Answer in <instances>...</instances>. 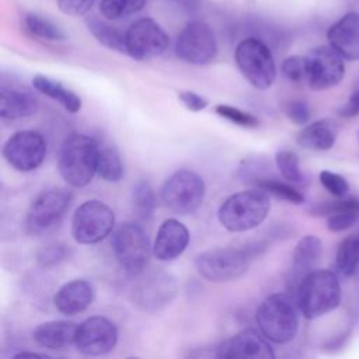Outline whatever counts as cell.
<instances>
[{
    "mask_svg": "<svg viewBox=\"0 0 359 359\" xmlns=\"http://www.w3.org/2000/svg\"><path fill=\"white\" fill-rule=\"evenodd\" d=\"M95 0H57L59 10L67 15H84L90 11Z\"/></svg>",
    "mask_w": 359,
    "mask_h": 359,
    "instance_id": "cell-40",
    "label": "cell"
},
{
    "mask_svg": "<svg viewBox=\"0 0 359 359\" xmlns=\"http://www.w3.org/2000/svg\"><path fill=\"white\" fill-rule=\"evenodd\" d=\"M338 136L337 125L330 119H320L306 125L297 135V143L303 149L324 151L330 150Z\"/></svg>",
    "mask_w": 359,
    "mask_h": 359,
    "instance_id": "cell-25",
    "label": "cell"
},
{
    "mask_svg": "<svg viewBox=\"0 0 359 359\" xmlns=\"http://www.w3.org/2000/svg\"><path fill=\"white\" fill-rule=\"evenodd\" d=\"M97 174L107 182H118L123 177V164L115 147H100Z\"/></svg>",
    "mask_w": 359,
    "mask_h": 359,
    "instance_id": "cell-31",
    "label": "cell"
},
{
    "mask_svg": "<svg viewBox=\"0 0 359 359\" xmlns=\"http://www.w3.org/2000/svg\"><path fill=\"white\" fill-rule=\"evenodd\" d=\"M304 57L306 83L311 90H327L342 81L345 76L344 57L332 46H316Z\"/></svg>",
    "mask_w": 359,
    "mask_h": 359,
    "instance_id": "cell-15",
    "label": "cell"
},
{
    "mask_svg": "<svg viewBox=\"0 0 359 359\" xmlns=\"http://www.w3.org/2000/svg\"><path fill=\"white\" fill-rule=\"evenodd\" d=\"M327 39L344 59L359 60V13L344 14L328 28Z\"/></svg>",
    "mask_w": 359,
    "mask_h": 359,
    "instance_id": "cell-19",
    "label": "cell"
},
{
    "mask_svg": "<svg viewBox=\"0 0 359 359\" xmlns=\"http://www.w3.org/2000/svg\"><path fill=\"white\" fill-rule=\"evenodd\" d=\"M77 327V324L65 320L45 321L34 330L32 337L39 346L50 351H60L74 345Z\"/></svg>",
    "mask_w": 359,
    "mask_h": 359,
    "instance_id": "cell-22",
    "label": "cell"
},
{
    "mask_svg": "<svg viewBox=\"0 0 359 359\" xmlns=\"http://www.w3.org/2000/svg\"><path fill=\"white\" fill-rule=\"evenodd\" d=\"M72 250L63 243H50L43 245L36 254V262L43 269H52L66 261Z\"/></svg>",
    "mask_w": 359,
    "mask_h": 359,
    "instance_id": "cell-34",
    "label": "cell"
},
{
    "mask_svg": "<svg viewBox=\"0 0 359 359\" xmlns=\"http://www.w3.org/2000/svg\"><path fill=\"white\" fill-rule=\"evenodd\" d=\"M86 27L90 31V34L105 48L121 53H126L125 34L121 32L116 27L108 24L97 15L86 17Z\"/></svg>",
    "mask_w": 359,
    "mask_h": 359,
    "instance_id": "cell-27",
    "label": "cell"
},
{
    "mask_svg": "<svg viewBox=\"0 0 359 359\" xmlns=\"http://www.w3.org/2000/svg\"><path fill=\"white\" fill-rule=\"evenodd\" d=\"M178 100L191 112L203 111L209 105V101L205 97H202V95H199L194 91H181V93H178Z\"/></svg>",
    "mask_w": 359,
    "mask_h": 359,
    "instance_id": "cell-41",
    "label": "cell"
},
{
    "mask_svg": "<svg viewBox=\"0 0 359 359\" xmlns=\"http://www.w3.org/2000/svg\"><path fill=\"white\" fill-rule=\"evenodd\" d=\"M323 252L321 240L316 236H304L296 244L293 251L292 268H290V285L293 289L299 285V282L314 269L316 264L320 261Z\"/></svg>",
    "mask_w": 359,
    "mask_h": 359,
    "instance_id": "cell-24",
    "label": "cell"
},
{
    "mask_svg": "<svg viewBox=\"0 0 359 359\" xmlns=\"http://www.w3.org/2000/svg\"><path fill=\"white\" fill-rule=\"evenodd\" d=\"M115 226L112 209L101 201L83 202L72 217V236L79 244H95L102 241Z\"/></svg>",
    "mask_w": 359,
    "mask_h": 359,
    "instance_id": "cell-11",
    "label": "cell"
},
{
    "mask_svg": "<svg viewBox=\"0 0 359 359\" xmlns=\"http://www.w3.org/2000/svg\"><path fill=\"white\" fill-rule=\"evenodd\" d=\"M280 70L283 76L294 83L306 81V57L300 55H292L283 59Z\"/></svg>",
    "mask_w": 359,
    "mask_h": 359,
    "instance_id": "cell-38",
    "label": "cell"
},
{
    "mask_svg": "<svg viewBox=\"0 0 359 359\" xmlns=\"http://www.w3.org/2000/svg\"><path fill=\"white\" fill-rule=\"evenodd\" d=\"M275 163L282 177L289 182H302L303 172L300 170L299 157L290 150H280L275 156Z\"/></svg>",
    "mask_w": 359,
    "mask_h": 359,
    "instance_id": "cell-35",
    "label": "cell"
},
{
    "mask_svg": "<svg viewBox=\"0 0 359 359\" xmlns=\"http://www.w3.org/2000/svg\"><path fill=\"white\" fill-rule=\"evenodd\" d=\"M114 255L122 271L135 278L143 272L153 252V245L144 229L135 222H125L116 227L112 236Z\"/></svg>",
    "mask_w": 359,
    "mask_h": 359,
    "instance_id": "cell-6",
    "label": "cell"
},
{
    "mask_svg": "<svg viewBox=\"0 0 359 359\" xmlns=\"http://www.w3.org/2000/svg\"><path fill=\"white\" fill-rule=\"evenodd\" d=\"M215 112L227 119L229 122L237 125V126H241V128H248V129H252V128H258L259 125V119L247 112V111H243L237 107H231V105H227V104H217L215 107Z\"/></svg>",
    "mask_w": 359,
    "mask_h": 359,
    "instance_id": "cell-36",
    "label": "cell"
},
{
    "mask_svg": "<svg viewBox=\"0 0 359 359\" xmlns=\"http://www.w3.org/2000/svg\"><path fill=\"white\" fill-rule=\"evenodd\" d=\"M299 313L296 299L287 293H273L257 309L255 323L266 339L275 344H286L299 331Z\"/></svg>",
    "mask_w": 359,
    "mask_h": 359,
    "instance_id": "cell-5",
    "label": "cell"
},
{
    "mask_svg": "<svg viewBox=\"0 0 359 359\" xmlns=\"http://www.w3.org/2000/svg\"><path fill=\"white\" fill-rule=\"evenodd\" d=\"M132 201L136 215L142 220H150L157 206V198L151 184L146 180H139L132 188Z\"/></svg>",
    "mask_w": 359,
    "mask_h": 359,
    "instance_id": "cell-30",
    "label": "cell"
},
{
    "mask_svg": "<svg viewBox=\"0 0 359 359\" xmlns=\"http://www.w3.org/2000/svg\"><path fill=\"white\" fill-rule=\"evenodd\" d=\"M38 107V98L25 88L3 86L0 90V116L4 121L32 116Z\"/></svg>",
    "mask_w": 359,
    "mask_h": 359,
    "instance_id": "cell-23",
    "label": "cell"
},
{
    "mask_svg": "<svg viewBox=\"0 0 359 359\" xmlns=\"http://www.w3.org/2000/svg\"><path fill=\"white\" fill-rule=\"evenodd\" d=\"M339 115L351 118L359 115V86L355 87V90L351 93L348 101L338 109Z\"/></svg>",
    "mask_w": 359,
    "mask_h": 359,
    "instance_id": "cell-42",
    "label": "cell"
},
{
    "mask_svg": "<svg viewBox=\"0 0 359 359\" xmlns=\"http://www.w3.org/2000/svg\"><path fill=\"white\" fill-rule=\"evenodd\" d=\"M287 118L296 125H306L310 119V108L303 100H293L286 105Z\"/></svg>",
    "mask_w": 359,
    "mask_h": 359,
    "instance_id": "cell-39",
    "label": "cell"
},
{
    "mask_svg": "<svg viewBox=\"0 0 359 359\" xmlns=\"http://www.w3.org/2000/svg\"><path fill=\"white\" fill-rule=\"evenodd\" d=\"M203 178L191 170L172 172L161 187V201L177 215H191L199 209L205 199Z\"/></svg>",
    "mask_w": 359,
    "mask_h": 359,
    "instance_id": "cell-10",
    "label": "cell"
},
{
    "mask_svg": "<svg viewBox=\"0 0 359 359\" xmlns=\"http://www.w3.org/2000/svg\"><path fill=\"white\" fill-rule=\"evenodd\" d=\"M73 201L67 188H48L31 202L25 216V230L32 237H41L59 226Z\"/></svg>",
    "mask_w": 359,
    "mask_h": 359,
    "instance_id": "cell-7",
    "label": "cell"
},
{
    "mask_svg": "<svg viewBox=\"0 0 359 359\" xmlns=\"http://www.w3.org/2000/svg\"><path fill=\"white\" fill-rule=\"evenodd\" d=\"M168 45V34L157 21L149 17L135 21L125 32L126 55L135 60L154 59L163 55Z\"/></svg>",
    "mask_w": 359,
    "mask_h": 359,
    "instance_id": "cell-12",
    "label": "cell"
},
{
    "mask_svg": "<svg viewBox=\"0 0 359 359\" xmlns=\"http://www.w3.org/2000/svg\"><path fill=\"white\" fill-rule=\"evenodd\" d=\"M234 62L243 77L257 90L269 88L276 79L272 52L257 38H245L236 46Z\"/></svg>",
    "mask_w": 359,
    "mask_h": 359,
    "instance_id": "cell-9",
    "label": "cell"
},
{
    "mask_svg": "<svg viewBox=\"0 0 359 359\" xmlns=\"http://www.w3.org/2000/svg\"><path fill=\"white\" fill-rule=\"evenodd\" d=\"M271 210L269 194L261 188L245 189L226 198L217 210L220 224L233 233L258 227Z\"/></svg>",
    "mask_w": 359,
    "mask_h": 359,
    "instance_id": "cell-3",
    "label": "cell"
},
{
    "mask_svg": "<svg viewBox=\"0 0 359 359\" xmlns=\"http://www.w3.org/2000/svg\"><path fill=\"white\" fill-rule=\"evenodd\" d=\"M32 86L38 93L59 102L70 114H76L81 109V98L57 80L36 74L32 77Z\"/></svg>",
    "mask_w": 359,
    "mask_h": 359,
    "instance_id": "cell-26",
    "label": "cell"
},
{
    "mask_svg": "<svg viewBox=\"0 0 359 359\" xmlns=\"http://www.w3.org/2000/svg\"><path fill=\"white\" fill-rule=\"evenodd\" d=\"M118 342V328L104 316H91L77 327L74 346L87 356L109 353Z\"/></svg>",
    "mask_w": 359,
    "mask_h": 359,
    "instance_id": "cell-16",
    "label": "cell"
},
{
    "mask_svg": "<svg viewBox=\"0 0 359 359\" xmlns=\"http://www.w3.org/2000/svg\"><path fill=\"white\" fill-rule=\"evenodd\" d=\"M220 359H273L275 353L269 339L254 328H244L236 335L224 339L216 349Z\"/></svg>",
    "mask_w": 359,
    "mask_h": 359,
    "instance_id": "cell-17",
    "label": "cell"
},
{
    "mask_svg": "<svg viewBox=\"0 0 359 359\" xmlns=\"http://www.w3.org/2000/svg\"><path fill=\"white\" fill-rule=\"evenodd\" d=\"M177 279L161 269L140 272L129 290V299L133 306L146 313L164 310L177 297Z\"/></svg>",
    "mask_w": 359,
    "mask_h": 359,
    "instance_id": "cell-8",
    "label": "cell"
},
{
    "mask_svg": "<svg viewBox=\"0 0 359 359\" xmlns=\"http://www.w3.org/2000/svg\"><path fill=\"white\" fill-rule=\"evenodd\" d=\"M94 300V287L86 279H73L63 283L55 293L53 304L65 316H76L90 307Z\"/></svg>",
    "mask_w": 359,
    "mask_h": 359,
    "instance_id": "cell-20",
    "label": "cell"
},
{
    "mask_svg": "<svg viewBox=\"0 0 359 359\" xmlns=\"http://www.w3.org/2000/svg\"><path fill=\"white\" fill-rule=\"evenodd\" d=\"M255 185H257V188H261V189L266 191L269 195H273L282 201H286V202H290L294 205H302L304 202L303 194L297 188L290 185L289 182L279 181L276 178L259 177V178H257Z\"/></svg>",
    "mask_w": 359,
    "mask_h": 359,
    "instance_id": "cell-32",
    "label": "cell"
},
{
    "mask_svg": "<svg viewBox=\"0 0 359 359\" xmlns=\"http://www.w3.org/2000/svg\"><path fill=\"white\" fill-rule=\"evenodd\" d=\"M24 27L32 36L39 39L55 42L66 39V34L62 31L59 25L36 13H28L24 17Z\"/></svg>",
    "mask_w": 359,
    "mask_h": 359,
    "instance_id": "cell-29",
    "label": "cell"
},
{
    "mask_svg": "<svg viewBox=\"0 0 359 359\" xmlns=\"http://www.w3.org/2000/svg\"><path fill=\"white\" fill-rule=\"evenodd\" d=\"M46 140L36 130H18L3 144L4 160L20 172L36 170L46 157Z\"/></svg>",
    "mask_w": 359,
    "mask_h": 359,
    "instance_id": "cell-14",
    "label": "cell"
},
{
    "mask_svg": "<svg viewBox=\"0 0 359 359\" xmlns=\"http://www.w3.org/2000/svg\"><path fill=\"white\" fill-rule=\"evenodd\" d=\"M14 359H24V358H49L46 353H38V352H18L13 356Z\"/></svg>",
    "mask_w": 359,
    "mask_h": 359,
    "instance_id": "cell-43",
    "label": "cell"
},
{
    "mask_svg": "<svg viewBox=\"0 0 359 359\" xmlns=\"http://www.w3.org/2000/svg\"><path fill=\"white\" fill-rule=\"evenodd\" d=\"M321 185L335 198H344L349 191V184L341 174L330 170H323L318 175Z\"/></svg>",
    "mask_w": 359,
    "mask_h": 359,
    "instance_id": "cell-37",
    "label": "cell"
},
{
    "mask_svg": "<svg viewBox=\"0 0 359 359\" xmlns=\"http://www.w3.org/2000/svg\"><path fill=\"white\" fill-rule=\"evenodd\" d=\"M335 266L344 276H352L359 269V233L351 234L339 243Z\"/></svg>",
    "mask_w": 359,
    "mask_h": 359,
    "instance_id": "cell-28",
    "label": "cell"
},
{
    "mask_svg": "<svg viewBox=\"0 0 359 359\" xmlns=\"http://www.w3.org/2000/svg\"><path fill=\"white\" fill-rule=\"evenodd\" d=\"M100 146L91 136L70 135L62 144L57 158L60 177L74 188L86 187L97 174Z\"/></svg>",
    "mask_w": 359,
    "mask_h": 359,
    "instance_id": "cell-4",
    "label": "cell"
},
{
    "mask_svg": "<svg viewBox=\"0 0 359 359\" xmlns=\"http://www.w3.org/2000/svg\"><path fill=\"white\" fill-rule=\"evenodd\" d=\"M262 247V244L248 245L245 248L217 247L199 252L194 264L199 275L209 282H231L247 273L251 261L259 255Z\"/></svg>",
    "mask_w": 359,
    "mask_h": 359,
    "instance_id": "cell-1",
    "label": "cell"
},
{
    "mask_svg": "<svg viewBox=\"0 0 359 359\" xmlns=\"http://www.w3.org/2000/svg\"><path fill=\"white\" fill-rule=\"evenodd\" d=\"M300 314L307 320L318 318L339 306L341 285L335 272L313 269L296 286Z\"/></svg>",
    "mask_w": 359,
    "mask_h": 359,
    "instance_id": "cell-2",
    "label": "cell"
},
{
    "mask_svg": "<svg viewBox=\"0 0 359 359\" xmlns=\"http://www.w3.org/2000/svg\"><path fill=\"white\" fill-rule=\"evenodd\" d=\"M146 3L147 0H101L100 13L107 20H121L137 14Z\"/></svg>",
    "mask_w": 359,
    "mask_h": 359,
    "instance_id": "cell-33",
    "label": "cell"
},
{
    "mask_svg": "<svg viewBox=\"0 0 359 359\" xmlns=\"http://www.w3.org/2000/svg\"><path fill=\"white\" fill-rule=\"evenodd\" d=\"M310 212L314 216H327V229L332 233H339L359 220V199L348 198L324 202L313 206Z\"/></svg>",
    "mask_w": 359,
    "mask_h": 359,
    "instance_id": "cell-21",
    "label": "cell"
},
{
    "mask_svg": "<svg viewBox=\"0 0 359 359\" xmlns=\"http://www.w3.org/2000/svg\"><path fill=\"white\" fill-rule=\"evenodd\" d=\"M189 244V231L184 223L170 217L165 219L156 234L153 243V255L163 262L177 259Z\"/></svg>",
    "mask_w": 359,
    "mask_h": 359,
    "instance_id": "cell-18",
    "label": "cell"
},
{
    "mask_svg": "<svg viewBox=\"0 0 359 359\" xmlns=\"http://www.w3.org/2000/svg\"><path fill=\"white\" fill-rule=\"evenodd\" d=\"M175 55L189 65H208L217 55V42L212 28L203 21H192L180 32L175 42Z\"/></svg>",
    "mask_w": 359,
    "mask_h": 359,
    "instance_id": "cell-13",
    "label": "cell"
}]
</instances>
